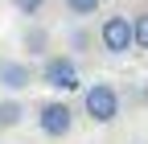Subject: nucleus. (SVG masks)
<instances>
[{"instance_id":"f257e3e1","label":"nucleus","mask_w":148,"mask_h":144,"mask_svg":"<svg viewBox=\"0 0 148 144\" xmlns=\"http://www.w3.org/2000/svg\"><path fill=\"white\" fill-rule=\"evenodd\" d=\"M82 111H86V119H95V123H111L119 115V91L111 82H90L82 91Z\"/></svg>"},{"instance_id":"f03ea898","label":"nucleus","mask_w":148,"mask_h":144,"mask_svg":"<svg viewBox=\"0 0 148 144\" xmlns=\"http://www.w3.org/2000/svg\"><path fill=\"white\" fill-rule=\"evenodd\" d=\"M37 128H41V136H49V140L70 136V128H74L70 103H62V99H45L41 107H37Z\"/></svg>"},{"instance_id":"7ed1b4c3","label":"nucleus","mask_w":148,"mask_h":144,"mask_svg":"<svg viewBox=\"0 0 148 144\" xmlns=\"http://www.w3.org/2000/svg\"><path fill=\"white\" fill-rule=\"evenodd\" d=\"M41 82H49L53 91H78V86H82L78 62H74L70 53H53V58H45V66H41Z\"/></svg>"},{"instance_id":"20e7f679","label":"nucleus","mask_w":148,"mask_h":144,"mask_svg":"<svg viewBox=\"0 0 148 144\" xmlns=\"http://www.w3.org/2000/svg\"><path fill=\"white\" fill-rule=\"evenodd\" d=\"M99 41H103L107 53H127V49H136V45H132V16H123V12L103 16V25H99Z\"/></svg>"},{"instance_id":"39448f33","label":"nucleus","mask_w":148,"mask_h":144,"mask_svg":"<svg viewBox=\"0 0 148 144\" xmlns=\"http://www.w3.org/2000/svg\"><path fill=\"white\" fill-rule=\"evenodd\" d=\"M0 86H4L8 95H21L25 86H33V70H29V62H0Z\"/></svg>"},{"instance_id":"423d86ee","label":"nucleus","mask_w":148,"mask_h":144,"mask_svg":"<svg viewBox=\"0 0 148 144\" xmlns=\"http://www.w3.org/2000/svg\"><path fill=\"white\" fill-rule=\"evenodd\" d=\"M25 49L33 53V58H49V33L41 25H29L25 29Z\"/></svg>"},{"instance_id":"0eeeda50","label":"nucleus","mask_w":148,"mask_h":144,"mask_svg":"<svg viewBox=\"0 0 148 144\" xmlns=\"http://www.w3.org/2000/svg\"><path fill=\"white\" fill-rule=\"evenodd\" d=\"M25 119V103L21 99H0V128H16Z\"/></svg>"},{"instance_id":"6e6552de","label":"nucleus","mask_w":148,"mask_h":144,"mask_svg":"<svg viewBox=\"0 0 148 144\" xmlns=\"http://www.w3.org/2000/svg\"><path fill=\"white\" fill-rule=\"evenodd\" d=\"M132 45H136V49H144V53H148V8H144V12H136V16H132Z\"/></svg>"},{"instance_id":"1a4fd4ad","label":"nucleus","mask_w":148,"mask_h":144,"mask_svg":"<svg viewBox=\"0 0 148 144\" xmlns=\"http://www.w3.org/2000/svg\"><path fill=\"white\" fill-rule=\"evenodd\" d=\"M99 4H103V0H66V8H70L74 16H90V12H99Z\"/></svg>"},{"instance_id":"9d476101","label":"nucleus","mask_w":148,"mask_h":144,"mask_svg":"<svg viewBox=\"0 0 148 144\" xmlns=\"http://www.w3.org/2000/svg\"><path fill=\"white\" fill-rule=\"evenodd\" d=\"M12 4H16V12H25V16H37V12L45 8V0H12Z\"/></svg>"},{"instance_id":"9b49d317","label":"nucleus","mask_w":148,"mask_h":144,"mask_svg":"<svg viewBox=\"0 0 148 144\" xmlns=\"http://www.w3.org/2000/svg\"><path fill=\"white\" fill-rule=\"evenodd\" d=\"M90 45V33L86 29H70V49H86Z\"/></svg>"}]
</instances>
